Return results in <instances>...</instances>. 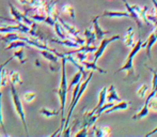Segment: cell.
Here are the masks:
<instances>
[{
	"label": "cell",
	"mask_w": 157,
	"mask_h": 137,
	"mask_svg": "<svg viewBox=\"0 0 157 137\" xmlns=\"http://www.w3.org/2000/svg\"><path fill=\"white\" fill-rule=\"evenodd\" d=\"M122 1L124 2V4H125L126 11H127V12L130 14V16H132V19H134V21L136 22V24L138 25L139 30H140V29H141V27H142V22H141L140 19H139L138 15L136 14V12L134 11V9L132 8V6H130V4L127 2V0H122Z\"/></svg>",
	"instance_id": "4fadbf2b"
},
{
	"label": "cell",
	"mask_w": 157,
	"mask_h": 137,
	"mask_svg": "<svg viewBox=\"0 0 157 137\" xmlns=\"http://www.w3.org/2000/svg\"><path fill=\"white\" fill-rule=\"evenodd\" d=\"M80 65H82V67H85V68H87V70L98 71L99 73H103V74H106V73H107V71H106V70H103L101 68L97 67L96 63L93 62V61H92V62H89V61L83 60V61H81V62H80Z\"/></svg>",
	"instance_id": "ffe728a7"
},
{
	"label": "cell",
	"mask_w": 157,
	"mask_h": 137,
	"mask_svg": "<svg viewBox=\"0 0 157 137\" xmlns=\"http://www.w3.org/2000/svg\"><path fill=\"white\" fill-rule=\"evenodd\" d=\"M54 29H55V32H56V34L58 35L59 37H60L61 40H63V39H70V37H68V34L67 32L65 31V29L61 26V24L58 22V19H57L56 22H55V24H54Z\"/></svg>",
	"instance_id": "9a60e30c"
},
{
	"label": "cell",
	"mask_w": 157,
	"mask_h": 137,
	"mask_svg": "<svg viewBox=\"0 0 157 137\" xmlns=\"http://www.w3.org/2000/svg\"><path fill=\"white\" fill-rule=\"evenodd\" d=\"M124 44L127 47L130 48L135 45V31L132 29V27H129L127 29V31H126L124 37Z\"/></svg>",
	"instance_id": "5bb4252c"
},
{
	"label": "cell",
	"mask_w": 157,
	"mask_h": 137,
	"mask_svg": "<svg viewBox=\"0 0 157 137\" xmlns=\"http://www.w3.org/2000/svg\"><path fill=\"white\" fill-rule=\"evenodd\" d=\"M99 17H110V18H113V17H127V18H132V16H130V14L127 11L122 12V11H108V10L104 11V13Z\"/></svg>",
	"instance_id": "30bf717a"
},
{
	"label": "cell",
	"mask_w": 157,
	"mask_h": 137,
	"mask_svg": "<svg viewBox=\"0 0 157 137\" xmlns=\"http://www.w3.org/2000/svg\"><path fill=\"white\" fill-rule=\"evenodd\" d=\"M98 18L99 16H95L92 21V24H93V28H94V33H95V37H96V40H101L104 39L106 34L110 33V31H106V30H103L101 27L99 26L98 24Z\"/></svg>",
	"instance_id": "9c48e42d"
},
{
	"label": "cell",
	"mask_w": 157,
	"mask_h": 137,
	"mask_svg": "<svg viewBox=\"0 0 157 137\" xmlns=\"http://www.w3.org/2000/svg\"><path fill=\"white\" fill-rule=\"evenodd\" d=\"M40 114L44 117H47V118H50V117H55V116H58L60 114V110H50L48 108H41L40 109Z\"/></svg>",
	"instance_id": "cb8c5ba5"
},
{
	"label": "cell",
	"mask_w": 157,
	"mask_h": 137,
	"mask_svg": "<svg viewBox=\"0 0 157 137\" xmlns=\"http://www.w3.org/2000/svg\"><path fill=\"white\" fill-rule=\"evenodd\" d=\"M66 59L64 57V54L61 56V80H60V86H59L58 90H56L57 94L59 96V101H60V114H61V127H60V132L63 131V125H64V109H65V103H66V96L68 92V86H67V80H66Z\"/></svg>",
	"instance_id": "6da1fadb"
},
{
	"label": "cell",
	"mask_w": 157,
	"mask_h": 137,
	"mask_svg": "<svg viewBox=\"0 0 157 137\" xmlns=\"http://www.w3.org/2000/svg\"><path fill=\"white\" fill-rule=\"evenodd\" d=\"M85 37H86V40H85L86 45H93L95 43V40H96L94 31H92L91 29L85 30Z\"/></svg>",
	"instance_id": "44dd1931"
},
{
	"label": "cell",
	"mask_w": 157,
	"mask_h": 137,
	"mask_svg": "<svg viewBox=\"0 0 157 137\" xmlns=\"http://www.w3.org/2000/svg\"><path fill=\"white\" fill-rule=\"evenodd\" d=\"M0 19H2V21H6V22H10V23H14V22H15L14 18H6V17H4V16H0Z\"/></svg>",
	"instance_id": "836d02e7"
},
{
	"label": "cell",
	"mask_w": 157,
	"mask_h": 137,
	"mask_svg": "<svg viewBox=\"0 0 157 137\" xmlns=\"http://www.w3.org/2000/svg\"><path fill=\"white\" fill-rule=\"evenodd\" d=\"M0 136H1V134H0Z\"/></svg>",
	"instance_id": "f35d334b"
},
{
	"label": "cell",
	"mask_w": 157,
	"mask_h": 137,
	"mask_svg": "<svg viewBox=\"0 0 157 137\" xmlns=\"http://www.w3.org/2000/svg\"><path fill=\"white\" fill-rule=\"evenodd\" d=\"M132 8L134 9L136 14L138 15L139 19H140L142 23H144L145 25H147V26H152V24L150 23L149 19L147 18V12L149 11V6H143V8H141V6H137V4H134V6H132Z\"/></svg>",
	"instance_id": "ba28073f"
},
{
	"label": "cell",
	"mask_w": 157,
	"mask_h": 137,
	"mask_svg": "<svg viewBox=\"0 0 157 137\" xmlns=\"http://www.w3.org/2000/svg\"><path fill=\"white\" fill-rule=\"evenodd\" d=\"M111 134L109 127H96L93 124V134L94 136H109Z\"/></svg>",
	"instance_id": "ac0fdd59"
},
{
	"label": "cell",
	"mask_w": 157,
	"mask_h": 137,
	"mask_svg": "<svg viewBox=\"0 0 157 137\" xmlns=\"http://www.w3.org/2000/svg\"><path fill=\"white\" fill-rule=\"evenodd\" d=\"M0 37H1V33H0Z\"/></svg>",
	"instance_id": "74e56055"
},
{
	"label": "cell",
	"mask_w": 157,
	"mask_h": 137,
	"mask_svg": "<svg viewBox=\"0 0 157 137\" xmlns=\"http://www.w3.org/2000/svg\"><path fill=\"white\" fill-rule=\"evenodd\" d=\"M36 98V93L35 92H32V91H28V92H25L23 96V99L26 103H31L33 102V100Z\"/></svg>",
	"instance_id": "484cf974"
},
{
	"label": "cell",
	"mask_w": 157,
	"mask_h": 137,
	"mask_svg": "<svg viewBox=\"0 0 157 137\" xmlns=\"http://www.w3.org/2000/svg\"><path fill=\"white\" fill-rule=\"evenodd\" d=\"M6 80H8V75H6V72L4 70V68H2L1 71V87H3L6 84Z\"/></svg>",
	"instance_id": "1f68e13d"
},
{
	"label": "cell",
	"mask_w": 157,
	"mask_h": 137,
	"mask_svg": "<svg viewBox=\"0 0 157 137\" xmlns=\"http://www.w3.org/2000/svg\"><path fill=\"white\" fill-rule=\"evenodd\" d=\"M141 48H142V41H141V39H139L138 41H137V43H135V45L132 47V50H130V53L128 54L127 58H126L124 65L119 68V70L117 71V73L125 71V72H127V78L128 77H132V80L136 81L137 79H138L139 75L136 74V72H135L134 62H132V61H134L135 56L140 52Z\"/></svg>",
	"instance_id": "7a4b0ae2"
},
{
	"label": "cell",
	"mask_w": 157,
	"mask_h": 137,
	"mask_svg": "<svg viewBox=\"0 0 157 137\" xmlns=\"http://www.w3.org/2000/svg\"><path fill=\"white\" fill-rule=\"evenodd\" d=\"M1 96L2 93L0 92V127H1L2 131L4 133V136H9V134L6 133V127H4V122H3V115H2V104H1Z\"/></svg>",
	"instance_id": "83f0119b"
},
{
	"label": "cell",
	"mask_w": 157,
	"mask_h": 137,
	"mask_svg": "<svg viewBox=\"0 0 157 137\" xmlns=\"http://www.w3.org/2000/svg\"><path fill=\"white\" fill-rule=\"evenodd\" d=\"M40 54L49 62L50 70L56 71V68H58V65H59V57L57 56L55 53L50 52V50H46V49H41Z\"/></svg>",
	"instance_id": "52a82bcc"
},
{
	"label": "cell",
	"mask_w": 157,
	"mask_h": 137,
	"mask_svg": "<svg viewBox=\"0 0 157 137\" xmlns=\"http://www.w3.org/2000/svg\"><path fill=\"white\" fill-rule=\"evenodd\" d=\"M147 90H149V86L145 85V84L144 85H141L140 87H139V89L137 90V96H138L140 99H144Z\"/></svg>",
	"instance_id": "4316f807"
},
{
	"label": "cell",
	"mask_w": 157,
	"mask_h": 137,
	"mask_svg": "<svg viewBox=\"0 0 157 137\" xmlns=\"http://www.w3.org/2000/svg\"><path fill=\"white\" fill-rule=\"evenodd\" d=\"M151 1H152V3H153L154 8H155L156 12H157V1H156V0H151Z\"/></svg>",
	"instance_id": "8d00e7d4"
},
{
	"label": "cell",
	"mask_w": 157,
	"mask_h": 137,
	"mask_svg": "<svg viewBox=\"0 0 157 137\" xmlns=\"http://www.w3.org/2000/svg\"><path fill=\"white\" fill-rule=\"evenodd\" d=\"M8 78L10 79L11 85H14L15 87L23 84V81H21V74H19L17 71H11V72L8 74Z\"/></svg>",
	"instance_id": "d6986e66"
},
{
	"label": "cell",
	"mask_w": 157,
	"mask_h": 137,
	"mask_svg": "<svg viewBox=\"0 0 157 137\" xmlns=\"http://www.w3.org/2000/svg\"><path fill=\"white\" fill-rule=\"evenodd\" d=\"M106 101L108 102H119L121 101L120 96H118V92L116 91V88H114L113 85H110L109 88H107V93H106Z\"/></svg>",
	"instance_id": "8fae6325"
},
{
	"label": "cell",
	"mask_w": 157,
	"mask_h": 137,
	"mask_svg": "<svg viewBox=\"0 0 157 137\" xmlns=\"http://www.w3.org/2000/svg\"><path fill=\"white\" fill-rule=\"evenodd\" d=\"M13 57H14V58L18 59V61L21 63V65H24V63H25L26 61H27V59H26V57H25V52H24V47L15 48L14 53H13Z\"/></svg>",
	"instance_id": "7402d4cb"
},
{
	"label": "cell",
	"mask_w": 157,
	"mask_h": 137,
	"mask_svg": "<svg viewBox=\"0 0 157 137\" xmlns=\"http://www.w3.org/2000/svg\"><path fill=\"white\" fill-rule=\"evenodd\" d=\"M128 106H129V102H126V101L121 100V101H119L117 104H113V105H112L110 108L106 109L105 112H106V114H110V112H116V110H123V109L128 108Z\"/></svg>",
	"instance_id": "2e32d148"
},
{
	"label": "cell",
	"mask_w": 157,
	"mask_h": 137,
	"mask_svg": "<svg viewBox=\"0 0 157 137\" xmlns=\"http://www.w3.org/2000/svg\"><path fill=\"white\" fill-rule=\"evenodd\" d=\"M155 133H157V127H155V129L153 130V131H151V132H150V133H147V136H151V135H154V134H155Z\"/></svg>",
	"instance_id": "e575fe53"
},
{
	"label": "cell",
	"mask_w": 157,
	"mask_h": 137,
	"mask_svg": "<svg viewBox=\"0 0 157 137\" xmlns=\"http://www.w3.org/2000/svg\"><path fill=\"white\" fill-rule=\"evenodd\" d=\"M68 1H71V0H68Z\"/></svg>",
	"instance_id": "ab89813d"
},
{
	"label": "cell",
	"mask_w": 157,
	"mask_h": 137,
	"mask_svg": "<svg viewBox=\"0 0 157 137\" xmlns=\"http://www.w3.org/2000/svg\"><path fill=\"white\" fill-rule=\"evenodd\" d=\"M9 8H10V12H11V14H12V16L14 17L16 23L17 22H18V23H24L28 26H31L33 24V21L27 16V14H24V13L19 12L18 9L15 8L12 3H9Z\"/></svg>",
	"instance_id": "8992f818"
},
{
	"label": "cell",
	"mask_w": 157,
	"mask_h": 137,
	"mask_svg": "<svg viewBox=\"0 0 157 137\" xmlns=\"http://www.w3.org/2000/svg\"><path fill=\"white\" fill-rule=\"evenodd\" d=\"M13 59H14V57L12 56V57H10V58H9L6 61H4L3 63H1V65H0V88H1V71H2V68H6V65H8L9 63H10V61H12ZM0 92H1V91H0Z\"/></svg>",
	"instance_id": "4dcf8cb0"
},
{
	"label": "cell",
	"mask_w": 157,
	"mask_h": 137,
	"mask_svg": "<svg viewBox=\"0 0 157 137\" xmlns=\"http://www.w3.org/2000/svg\"><path fill=\"white\" fill-rule=\"evenodd\" d=\"M50 42H52V43L61 44V45L66 46V47H70V48H78L79 46H80L77 42L73 41V40H71V39H63V40L50 39Z\"/></svg>",
	"instance_id": "7c38bea8"
},
{
	"label": "cell",
	"mask_w": 157,
	"mask_h": 137,
	"mask_svg": "<svg viewBox=\"0 0 157 137\" xmlns=\"http://www.w3.org/2000/svg\"><path fill=\"white\" fill-rule=\"evenodd\" d=\"M75 136H88V127H83L82 129L80 130V131L78 132L77 134H75Z\"/></svg>",
	"instance_id": "d6a6232c"
},
{
	"label": "cell",
	"mask_w": 157,
	"mask_h": 137,
	"mask_svg": "<svg viewBox=\"0 0 157 137\" xmlns=\"http://www.w3.org/2000/svg\"><path fill=\"white\" fill-rule=\"evenodd\" d=\"M147 103H149V102L145 100V103H144V105L142 106V108H141L138 112H136V114L132 117V120H141L142 118H144V117H147V115H149L150 109H149V106H147Z\"/></svg>",
	"instance_id": "e0dca14e"
},
{
	"label": "cell",
	"mask_w": 157,
	"mask_h": 137,
	"mask_svg": "<svg viewBox=\"0 0 157 137\" xmlns=\"http://www.w3.org/2000/svg\"><path fill=\"white\" fill-rule=\"evenodd\" d=\"M93 73H94V71H91V72L89 73V75H88V76L86 77V80H83L82 83L80 84V86H79V89H78V92H77L76 96H75L74 100H73L72 102H71V106H70V109H68L67 117H66V120L64 121L63 129H65V127H68V123H70V119H71V117H72L73 110L75 109V107H76V105H77V103H78V101L80 100L81 96H82L83 92L86 91V89H87L88 85H89V83L91 81L92 77H93Z\"/></svg>",
	"instance_id": "3957f363"
},
{
	"label": "cell",
	"mask_w": 157,
	"mask_h": 137,
	"mask_svg": "<svg viewBox=\"0 0 157 137\" xmlns=\"http://www.w3.org/2000/svg\"><path fill=\"white\" fill-rule=\"evenodd\" d=\"M120 39V35L117 34V35H112V37H107V39H101V44H99V46L96 48V50H95L94 53V59H93V62L96 63L97 60H98L99 58H101V56H103L104 52H105V49L107 48V46L109 45L110 43H112L113 41H116V40H119Z\"/></svg>",
	"instance_id": "5b68a950"
},
{
	"label": "cell",
	"mask_w": 157,
	"mask_h": 137,
	"mask_svg": "<svg viewBox=\"0 0 157 137\" xmlns=\"http://www.w3.org/2000/svg\"><path fill=\"white\" fill-rule=\"evenodd\" d=\"M11 96H12V100H13V105H14V108L16 110L17 115L21 118V123L24 125V129H25V132L28 135V127H27V121H26V112L25 109H24V106L21 104V100L18 96V92L16 90V87L14 85H11Z\"/></svg>",
	"instance_id": "277c9868"
},
{
	"label": "cell",
	"mask_w": 157,
	"mask_h": 137,
	"mask_svg": "<svg viewBox=\"0 0 157 137\" xmlns=\"http://www.w3.org/2000/svg\"><path fill=\"white\" fill-rule=\"evenodd\" d=\"M29 4L33 8H41V6H43L44 4V1L43 0H29Z\"/></svg>",
	"instance_id": "f546056e"
},
{
	"label": "cell",
	"mask_w": 157,
	"mask_h": 137,
	"mask_svg": "<svg viewBox=\"0 0 157 137\" xmlns=\"http://www.w3.org/2000/svg\"><path fill=\"white\" fill-rule=\"evenodd\" d=\"M19 2H21V4H24V6H27V4H29V0H18Z\"/></svg>",
	"instance_id": "d590c367"
},
{
	"label": "cell",
	"mask_w": 157,
	"mask_h": 137,
	"mask_svg": "<svg viewBox=\"0 0 157 137\" xmlns=\"http://www.w3.org/2000/svg\"><path fill=\"white\" fill-rule=\"evenodd\" d=\"M61 12L67 14L72 19H75V17H76V15H75V10H74V8H73V6L71 3L64 4L62 8H61Z\"/></svg>",
	"instance_id": "603a6c76"
},
{
	"label": "cell",
	"mask_w": 157,
	"mask_h": 137,
	"mask_svg": "<svg viewBox=\"0 0 157 137\" xmlns=\"http://www.w3.org/2000/svg\"><path fill=\"white\" fill-rule=\"evenodd\" d=\"M147 106H149L150 110H153V112H157V96H152L149 101H147Z\"/></svg>",
	"instance_id": "f1b7e54d"
},
{
	"label": "cell",
	"mask_w": 157,
	"mask_h": 137,
	"mask_svg": "<svg viewBox=\"0 0 157 137\" xmlns=\"http://www.w3.org/2000/svg\"><path fill=\"white\" fill-rule=\"evenodd\" d=\"M81 79H82V73H81L80 71H78V72H77L76 74H75L74 76H73L72 81L70 83V85H67L68 86V90L72 89V88L74 87L75 85H77L78 83H80Z\"/></svg>",
	"instance_id": "d4e9b609"
}]
</instances>
